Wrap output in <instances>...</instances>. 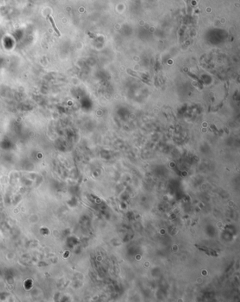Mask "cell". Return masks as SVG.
Returning a JSON list of instances; mask_svg holds the SVG:
<instances>
[{
	"label": "cell",
	"mask_w": 240,
	"mask_h": 302,
	"mask_svg": "<svg viewBox=\"0 0 240 302\" xmlns=\"http://www.w3.org/2000/svg\"><path fill=\"white\" fill-rule=\"evenodd\" d=\"M48 18H49V21H50V23H51L52 26V27H53L54 30H55L56 33H57V35H58V36H60V35H61V33H60V32H59V29H58V28H57V26H56V25H55V23H54V19H53V18H52V16H51V15H48Z\"/></svg>",
	"instance_id": "6da1fadb"
}]
</instances>
